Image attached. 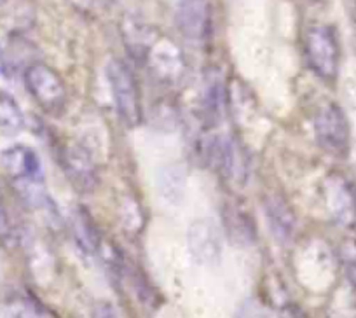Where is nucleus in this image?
<instances>
[{"label":"nucleus","mask_w":356,"mask_h":318,"mask_svg":"<svg viewBox=\"0 0 356 318\" xmlns=\"http://www.w3.org/2000/svg\"><path fill=\"white\" fill-rule=\"evenodd\" d=\"M15 234V225H13L11 210L6 201V194L0 189V244L9 241Z\"/></svg>","instance_id":"412c9836"},{"label":"nucleus","mask_w":356,"mask_h":318,"mask_svg":"<svg viewBox=\"0 0 356 318\" xmlns=\"http://www.w3.org/2000/svg\"><path fill=\"white\" fill-rule=\"evenodd\" d=\"M227 107V88L218 67L204 70L200 95V118L204 128H215L222 122Z\"/></svg>","instance_id":"9b49d317"},{"label":"nucleus","mask_w":356,"mask_h":318,"mask_svg":"<svg viewBox=\"0 0 356 318\" xmlns=\"http://www.w3.org/2000/svg\"><path fill=\"white\" fill-rule=\"evenodd\" d=\"M339 261L349 285L356 289V240H346L339 248Z\"/></svg>","instance_id":"aec40b11"},{"label":"nucleus","mask_w":356,"mask_h":318,"mask_svg":"<svg viewBox=\"0 0 356 318\" xmlns=\"http://www.w3.org/2000/svg\"><path fill=\"white\" fill-rule=\"evenodd\" d=\"M224 229L229 240L236 245L248 247L257 240V229L250 212L239 205H227L224 208Z\"/></svg>","instance_id":"4468645a"},{"label":"nucleus","mask_w":356,"mask_h":318,"mask_svg":"<svg viewBox=\"0 0 356 318\" xmlns=\"http://www.w3.org/2000/svg\"><path fill=\"white\" fill-rule=\"evenodd\" d=\"M32 44L26 42L25 35H8V40L0 44V70L6 75H13L16 70L29 67L26 58H30Z\"/></svg>","instance_id":"dca6fc26"},{"label":"nucleus","mask_w":356,"mask_h":318,"mask_svg":"<svg viewBox=\"0 0 356 318\" xmlns=\"http://www.w3.org/2000/svg\"><path fill=\"white\" fill-rule=\"evenodd\" d=\"M175 26L191 44L204 46L213 35L211 0H180L175 9Z\"/></svg>","instance_id":"0eeeda50"},{"label":"nucleus","mask_w":356,"mask_h":318,"mask_svg":"<svg viewBox=\"0 0 356 318\" xmlns=\"http://www.w3.org/2000/svg\"><path fill=\"white\" fill-rule=\"evenodd\" d=\"M26 91L35 104L49 116H60L67 107V84L54 68L42 61H33L23 72Z\"/></svg>","instance_id":"20e7f679"},{"label":"nucleus","mask_w":356,"mask_h":318,"mask_svg":"<svg viewBox=\"0 0 356 318\" xmlns=\"http://www.w3.org/2000/svg\"><path fill=\"white\" fill-rule=\"evenodd\" d=\"M314 138L327 154L346 157L351 149V126L341 105L325 104L313 119Z\"/></svg>","instance_id":"423d86ee"},{"label":"nucleus","mask_w":356,"mask_h":318,"mask_svg":"<svg viewBox=\"0 0 356 318\" xmlns=\"http://www.w3.org/2000/svg\"><path fill=\"white\" fill-rule=\"evenodd\" d=\"M264 208H266L267 224L275 238H278L282 244L292 240L296 231V215L292 208L280 198H267Z\"/></svg>","instance_id":"2eb2a0df"},{"label":"nucleus","mask_w":356,"mask_h":318,"mask_svg":"<svg viewBox=\"0 0 356 318\" xmlns=\"http://www.w3.org/2000/svg\"><path fill=\"white\" fill-rule=\"evenodd\" d=\"M105 77L119 121L129 129L140 126L143 119L142 97H140L138 81L129 65L119 58H112L105 67Z\"/></svg>","instance_id":"f03ea898"},{"label":"nucleus","mask_w":356,"mask_h":318,"mask_svg":"<svg viewBox=\"0 0 356 318\" xmlns=\"http://www.w3.org/2000/svg\"><path fill=\"white\" fill-rule=\"evenodd\" d=\"M353 2H355V4H356V0H353Z\"/></svg>","instance_id":"5701e85b"},{"label":"nucleus","mask_w":356,"mask_h":318,"mask_svg":"<svg viewBox=\"0 0 356 318\" xmlns=\"http://www.w3.org/2000/svg\"><path fill=\"white\" fill-rule=\"evenodd\" d=\"M74 236L77 240L79 248L84 252L86 255H98L104 240H102L100 232H98L97 224L93 222V218L89 217L88 212L82 207H79L74 214Z\"/></svg>","instance_id":"f3484780"},{"label":"nucleus","mask_w":356,"mask_h":318,"mask_svg":"<svg viewBox=\"0 0 356 318\" xmlns=\"http://www.w3.org/2000/svg\"><path fill=\"white\" fill-rule=\"evenodd\" d=\"M0 161L13 186L26 182H44L42 161L35 149L23 143L8 147L0 154Z\"/></svg>","instance_id":"f8f14e48"},{"label":"nucleus","mask_w":356,"mask_h":318,"mask_svg":"<svg viewBox=\"0 0 356 318\" xmlns=\"http://www.w3.org/2000/svg\"><path fill=\"white\" fill-rule=\"evenodd\" d=\"M325 205L328 215L344 229H356V186L341 173H330L325 180Z\"/></svg>","instance_id":"6e6552de"},{"label":"nucleus","mask_w":356,"mask_h":318,"mask_svg":"<svg viewBox=\"0 0 356 318\" xmlns=\"http://www.w3.org/2000/svg\"><path fill=\"white\" fill-rule=\"evenodd\" d=\"M25 126V114L18 102L8 91L0 90V132L4 135H18Z\"/></svg>","instance_id":"a211bd4d"},{"label":"nucleus","mask_w":356,"mask_h":318,"mask_svg":"<svg viewBox=\"0 0 356 318\" xmlns=\"http://www.w3.org/2000/svg\"><path fill=\"white\" fill-rule=\"evenodd\" d=\"M124 210L128 212V214H135L136 210H140V207H138V203H129V205H126ZM140 217H142V215H136V217L133 215L131 222L126 221V224H128V229H133V231H136V229H142L143 221H140Z\"/></svg>","instance_id":"4be33fe9"},{"label":"nucleus","mask_w":356,"mask_h":318,"mask_svg":"<svg viewBox=\"0 0 356 318\" xmlns=\"http://www.w3.org/2000/svg\"><path fill=\"white\" fill-rule=\"evenodd\" d=\"M304 60L320 79L332 83L341 67V44L332 25L314 23L304 32Z\"/></svg>","instance_id":"7ed1b4c3"},{"label":"nucleus","mask_w":356,"mask_h":318,"mask_svg":"<svg viewBox=\"0 0 356 318\" xmlns=\"http://www.w3.org/2000/svg\"><path fill=\"white\" fill-rule=\"evenodd\" d=\"M187 247L194 261L201 266L215 268L222 261V236L217 222L197 218L187 231Z\"/></svg>","instance_id":"1a4fd4ad"},{"label":"nucleus","mask_w":356,"mask_h":318,"mask_svg":"<svg viewBox=\"0 0 356 318\" xmlns=\"http://www.w3.org/2000/svg\"><path fill=\"white\" fill-rule=\"evenodd\" d=\"M37 23V0H0V26L8 35H25Z\"/></svg>","instance_id":"ddd939ff"},{"label":"nucleus","mask_w":356,"mask_h":318,"mask_svg":"<svg viewBox=\"0 0 356 318\" xmlns=\"http://www.w3.org/2000/svg\"><path fill=\"white\" fill-rule=\"evenodd\" d=\"M138 63L145 65L159 83L173 86L186 77L187 63L182 49L166 35L154 33Z\"/></svg>","instance_id":"39448f33"},{"label":"nucleus","mask_w":356,"mask_h":318,"mask_svg":"<svg viewBox=\"0 0 356 318\" xmlns=\"http://www.w3.org/2000/svg\"><path fill=\"white\" fill-rule=\"evenodd\" d=\"M63 173L70 180L72 186L81 193L93 191L98 184V170L93 156L82 145H63L58 152Z\"/></svg>","instance_id":"9d476101"},{"label":"nucleus","mask_w":356,"mask_h":318,"mask_svg":"<svg viewBox=\"0 0 356 318\" xmlns=\"http://www.w3.org/2000/svg\"><path fill=\"white\" fill-rule=\"evenodd\" d=\"M184 187H186V179H184V173L180 168H166L164 172H161L159 177V189L163 198L166 196L170 201H180L184 194Z\"/></svg>","instance_id":"6ab92c4d"},{"label":"nucleus","mask_w":356,"mask_h":318,"mask_svg":"<svg viewBox=\"0 0 356 318\" xmlns=\"http://www.w3.org/2000/svg\"><path fill=\"white\" fill-rule=\"evenodd\" d=\"M197 156L229 182L245 184L248 179V152L234 135H204L197 140Z\"/></svg>","instance_id":"f257e3e1"}]
</instances>
